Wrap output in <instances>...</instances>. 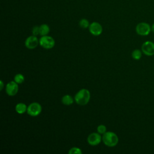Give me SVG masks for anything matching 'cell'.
I'll return each instance as SVG.
<instances>
[{
	"mask_svg": "<svg viewBox=\"0 0 154 154\" xmlns=\"http://www.w3.org/2000/svg\"><path fill=\"white\" fill-rule=\"evenodd\" d=\"M28 107L24 103H18L16 106H15V110L16 111L20 114L25 113L26 111H27Z\"/></svg>",
	"mask_w": 154,
	"mask_h": 154,
	"instance_id": "obj_11",
	"label": "cell"
},
{
	"mask_svg": "<svg viewBox=\"0 0 154 154\" xmlns=\"http://www.w3.org/2000/svg\"><path fill=\"white\" fill-rule=\"evenodd\" d=\"M39 44L42 48L46 49H50L55 46V40L51 36L43 35L39 39Z\"/></svg>",
	"mask_w": 154,
	"mask_h": 154,
	"instance_id": "obj_3",
	"label": "cell"
},
{
	"mask_svg": "<svg viewBox=\"0 0 154 154\" xmlns=\"http://www.w3.org/2000/svg\"><path fill=\"white\" fill-rule=\"evenodd\" d=\"M102 139L105 145L108 147H114L119 142L117 135L114 132L111 131L105 132L103 134Z\"/></svg>",
	"mask_w": 154,
	"mask_h": 154,
	"instance_id": "obj_2",
	"label": "cell"
},
{
	"mask_svg": "<svg viewBox=\"0 0 154 154\" xmlns=\"http://www.w3.org/2000/svg\"><path fill=\"white\" fill-rule=\"evenodd\" d=\"M151 29H152V32H154V23L152 25V27H151Z\"/></svg>",
	"mask_w": 154,
	"mask_h": 154,
	"instance_id": "obj_21",
	"label": "cell"
},
{
	"mask_svg": "<svg viewBox=\"0 0 154 154\" xmlns=\"http://www.w3.org/2000/svg\"><path fill=\"white\" fill-rule=\"evenodd\" d=\"M151 27L149 23L146 22H140L137 24L135 28L136 32L142 36L147 35L151 31Z\"/></svg>",
	"mask_w": 154,
	"mask_h": 154,
	"instance_id": "obj_4",
	"label": "cell"
},
{
	"mask_svg": "<svg viewBox=\"0 0 154 154\" xmlns=\"http://www.w3.org/2000/svg\"><path fill=\"white\" fill-rule=\"evenodd\" d=\"M14 80L17 84H22L24 81L25 78H24V76L22 74L17 73L14 76Z\"/></svg>",
	"mask_w": 154,
	"mask_h": 154,
	"instance_id": "obj_15",
	"label": "cell"
},
{
	"mask_svg": "<svg viewBox=\"0 0 154 154\" xmlns=\"http://www.w3.org/2000/svg\"><path fill=\"white\" fill-rule=\"evenodd\" d=\"M97 132L100 134H103L105 132H106V127L103 125H100L97 128Z\"/></svg>",
	"mask_w": 154,
	"mask_h": 154,
	"instance_id": "obj_18",
	"label": "cell"
},
{
	"mask_svg": "<svg viewBox=\"0 0 154 154\" xmlns=\"http://www.w3.org/2000/svg\"><path fill=\"white\" fill-rule=\"evenodd\" d=\"M40 26V35L42 36L46 35L48 34V33L50 31L49 26L47 24H42Z\"/></svg>",
	"mask_w": 154,
	"mask_h": 154,
	"instance_id": "obj_12",
	"label": "cell"
},
{
	"mask_svg": "<svg viewBox=\"0 0 154 154\" xmlns=\"http://www.w3.org/2000/svg\"><path fill=\"white\" fill-rule=\"evenodd\" d=\"M79 25L80 27H81L82 28H87L89 27V26H90L89 22L86 19H81L79 22Z\"/></svg>",
	"mask_w": 154,
	"mask_h": 154,
	"instance_id": "obj_16",
	"label": "cell"
},
{
	"mask_svg": "<svg viewBox=\"0 0 154 154\" xmlns=\"http://www.w3.org/2000/svg\"><path fill=\"white\" fill-rule=\"evenodd\" d=\"M39 43V40L35 35H31L26 38L25 42V46L29 49L35 48Z\"/></svg>",
	"mask_w": 154,
	"mask_h": 154,
	"instance_id": "obj_9",
	"label": "cell"
},
{
	"mask_svg": "<svg viewBox=\"0 0 154 154\" xmlns=\"http://www.w3.org/2000/svg\"><path fill=\"white\" fill-rule=\"evenodd\" d=\"M19 87L18 84L15 81L9 82L5 87V91L7 94L10 96H13L18 92Z\"/></svg>",
	"mask_w": 154,
	"mask_h": 154,
	"instance_id": "obj_7",
	"label": "cell"
},
{
	"mask_svg": "<svg viewBox=\"0 0 154 154\" xmlns=\"http://www.w3.org/2000/svg\"><path fill=\"white\" fill-rule=\"evenodd\" d=\"M90 99V93L85 88L81 89L75 96V100L76 103L80 105H85L87 104Z\"/></svg>",
	"mask_w": 154,
	"mask_h": 154,
	"instance_id": "obj_1",
	"label": "cell"
},
{
	"mask_svg": "<svg viewBox=\"0 0 154 154\" xmlns=\"http://www.w3.org/2000/svg\"><path fill=\"white\" fill-rule=\"evenodd\" d=\"M102 140V139L100 134L96 132L90 134L87 137V141L88 144L93 146L98 145L100 143Z\"/></svg>",
	"mask_w": 154,
	"mask_h": 154,
	"instance_id": "obj_10",
	"label": "cell"
},
{
	"mask_svg": "<svg viewBox=\"0 0 154 154\" xmlns=\"http://www.w3.org/2000/svg\"><path fill=\"white\" fill-rule=\"evenodd\" d=\"M82 153V152L81 149L76 147H73L71 148L69 151V154H81Z\"/></svg>",
	"mask_w": 154,
	"mask_h": 154,
	"instance_id": "obj_17",
	"label": "cell"
},
{
	"mask_svg": "<svg viewBox=\"0 0 154 154\" xmlns=\"http://www.w3.org/2000/svg\"><path fill=\"white\" fill-rule=\"evenodd\" d=\"M88 28L90 32L92 35L95 36H98L100 35L103 31L102 25L97 22H93L91 23H90Z\"/></svg>",
	"mask_w": 154,
	"mask_h": 154,
	"instance_id": "obj_8",
	"label": "cell"
},
{
	"mask_svg": "<svg viewBox=\"0 0 154 154\" xmlns=\"http://www.w3.org/2000/svg\"><path fill=\"white\" fill-rule=\"evenodd\" d=\"M61 102L65 105H70L73 103V99L70 95L66 94L62 97Z\"/></svg>",
	"mask_w": 154,
	"mask_h": 154,
	"instance_id": "obj_13",
	"label": "cell"
},
{
	"mask_svg": "<svg viewBox=\"0 0 154 154\" xmlns=\"http://www.w3.org/2000/svg\"><path fill=\"white\" fill-rule=\"evenodd\" d=\"M0 83H1V88H0V90H2L4 88V83H3V81H0Z\"/></svg>",
	"mask_w": 154,
	"mask_h": 154,
	"instance_id": "obj_20",
	"label": "cell"
},
{
	"mask_svg": "<svg viewBox=\"0 0 154 154\" xmlns=\"http://www.w3.org/2000/svg\"><path fill=\"white\" fill-rule=\"evenodd\" d=\"M142 52L139 49H135L132 52V57L135 60H138L141 58Z\"/></svg>",
	"mask_w": 154,
	"mask_h": 154,
	"instance_id": "obj_14",
	"label": "cell"
},
{
	"mask_svg": "<svg viewBox=\"0 0 154 154\" xmlns=\"http://www.w3.org/2000/svg\"><path fill=\"white\" fill-rule=\"evenodd\" d=\"M143 53L147 56L154 55V43L150 41H146L141 46Z\"/></svg>",
	"mask_w": 154,
	"mask_h": 154,
	"instance_id": "obj_6",
	"label": "cell"
},
{
	"mask_svg": "<svg viewBox=\"0 0 154 154\" xmlns=\"http://www.w3.org/2000/svg\"><path fill=\"white\" fill-rule=\"evenodd\" d=\"M32 34L33 35L35 36L40 34V26H34L32 29Z\"/></svg>",
	"mask_w": 154,
	"mask_h": 154,
	"instance_id": "obj_19",
	"label": "cell"
},
{
	"mask_svg": "<svg viewBox=\"0 0 154 154\" xmlns=\"http://www.w3.org/2000/svg\"><path fill=\"white\" fill-rule=\"evenodd\" d=\"M42 106L38 102L31 103L27 108V113L32 117H35L38 116L42 112Z\"/></svg>",
	"mask_w": 154,
	"mask_h": 154,
	"instance_id": "obj_5",
	"label": "cell"
}]
</instances>
